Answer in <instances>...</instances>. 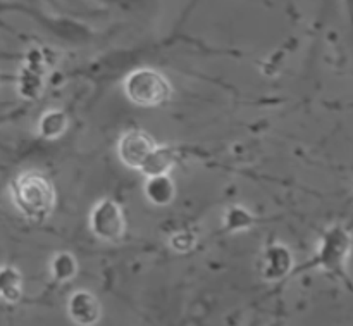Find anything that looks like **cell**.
<instances>
[{"instance_id":"cell-1","label":"cell","mask_w":353,"mask_h":326,"mask_svg":"<svg viewBox=\"0 0 353 326\" xmlns=\"http://www.w3.org/2000/svg\"><path fill=\"white\" fill-rule=\"evenodd\" d=\"M12 200L23 216L41 221L54 211L55 190L43 175L30 171L12 182Z\"/></svg>"},{"instance_id":"cell-2","label":"cell","mask_w":353,"mask_h":326,"mask_svg":"<svg viewBox=\"0 0 353 326\" xmlns=\"http://www.w3.org/2000/svg\"><path fill=\"white\" fill-rule=\"evenodd\" d=\"M124 93L140 107H155L171 97V85L154 69H138L124 82Z\"/></svg>"},{"instance_id":"cell-3","label":"cell","mask_w":353,"mask_h":326,"mask_svg":"<svg viewBox=\"0 0 353 326\" xmlns=\"http://www.w3.org/2000/svg\"><path fill=\"white\" fill-rule=\"evenodd\" d=\"M157 145L152 140V137H148L145 131L133 130L128 131L121 137L119 145H117V152H119V157L128 168L140 169L143 171L145 166L148 164V161L152 159V155L157 152Z\"/></svg>"},{"instance_id":"cell-4","label":"cell","mask_w":353,"mask_h":326,"mask_svg":"<svg viewBox=\"0 0 353 326\" xmlns=\"http://www.w3.org/2000/svg\"><path fill=\"white\" fill-rule=\"evenodd\" d=\"M124 216L121 207L112 200H102L92 213V230L105 242H116L124 235Z\"/></svg>"},{"instance_id":"cell-5","label":"cell","mask_w":353,"mask_h":326,"mask_svg":"<svg viewBox=\"0 0 353 326\" xmlns=\"http://www.w3.org/2000/svg\"><path fill=\"white\" fill-rule=\"evenodd\" d=\"M69 316L79 326H92L100 318V304L90 292H76L69 299Z\"/></svg>"},{"instance_id":"cell-6","label":"cell","mask_w":353,"mask_h":326,"mask_svg":"<svg viewBox=\"0 0 353 326\" xmlns=\"http://www.w3.org/2000/svg\"><path fill=\"white\" fill-rule=\"evenodd\" d=\"M174 195V186L172 182L168 178V175L164 176H154V178L148 180L147 183V197L157 206H164Z\"/></svg>"},{"instance_id":"cell-7","label":"cell","mask_w":353,"mask_h":326,"mask_svg":"<svg viewBox=\"0 0 353 326\" xmlns=\"http://www.w3.org/2000/svg\"><path fill=\"white\" fill-rule=\"evenodd\" d=\"M65 126H68V119H65L64 114L59 113V111H50V113L45 114L40 121L41 135L48 138L59 137V135L65 130Z\"/></svg>"},{"instance_id":"cell-8","label":"cell","mask_w":353,"mask_h":326,"mask_svg":"<svg viewBox=\"0 0 353 326\" xmlns=\"http://www.w3.org/2000/svg\"><path fill=\"white\" fill-rule=\"evenodd\" d=\"M19 285V275H17L16 269L3 268L2 278H0V287H2V297L7 303H17V299L21 296Z\"/></svg>"},{"instance_id":"cell-9","label":"cell","mask_w":353,"mask_h":326,"mask_svg":"<svg viewBox=\"0 0 353 326\" xmlns=\"http://www.w3.org/2000/svg\"><path fill=\"white\" fill-rule=\"evenodd\" d=\"M171 166H172V159L171 155H169V152L165 151V148H157V152L152 155L148 164L145 166L143 173L147 176H150V178H154V176H164Z\"/></svg>"},{"instance_id":"cell-10","label":"cell","mask_w":353,"mask_h":326,"mask_svg":"<svg viewBox=\"0 0 353 326\" xmlns=\"http://www.w3.org/2000/svg\"><path fill=\"white\" fill-rule=\"evenodd\" d=\"M76 265L72 256L69 254H61L54 261V275L57 276L59 280H68L74 275Z\"/></svg>"}]
</instances>
